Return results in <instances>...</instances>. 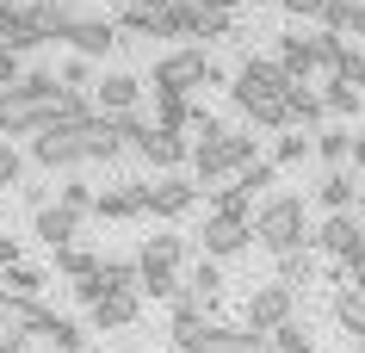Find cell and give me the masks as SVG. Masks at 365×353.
<instances>
[{
    "label": "cell",
    "instance_id": "obj_48",
    "mask_svg": "<svg viewBox=\"0 0 365 353\" xmlns=\"http://www.w3.org/2000/svg\"><path fill=\"white\" fill-rule=\"evenodd\" d=\"M198 6H205V13H230V19H235L242 6H260V0H198Z\"/></svg>",
    "mask_w": 365,
    "mask_h": 353
},
{
    "label": "cell",
    "instance_id": "obj_49",
    "mask_svg": "<svg viewBox=\"0 0 365 353\" xmlns=\"http://www.w3.org/2000/svg\"><path fill=\"white\" fill-rule=\"evenodd\" d=\"M346 292L365 297V260H353V267H346Z\"/></svg>",
    "mask_w": 365,
    "mask_h": 353
},
{
    "label": "cell",
    "instance_id": "obj_28",
    "mask_svg": "<svg viewBox=\"0 0 365 353\" xmlns=\"http://www.w3.org/2000/svg\"><path fill=\"white\" fill-rule=\"evenodd\" d=\"M192 99L186 93H155V131H180V137H186V131H192Z\"/></svg>",
    "mask_w": 365,
    "mask_h": 353
},
{
    "label": "cell",
    "instance_id": "obj_1",
    "mask_svg": "<svg viewBox=\"0 0 365 353\" xmlns=\"http://www.w3.org/2000/svg\"><path fill=\"white\" fill-rule=\"evenodd\" d=\"M223 81H235V75L205 50V44H173V50H161L155 68H149L155 93H192V87H223Z\"/></svg>",
    "mask_w": 365,
    "mask_h": 353
},
{
    "label": "cell",
    "instance_id": "obj_12",
    "mask_svg": "<svg viewBox=\"0 0 365 353\" xmlns=\"http://www.w3.org/2000/svg\"><path fill=\"white\" fill-rule=\"evenodd\" d=\"M93 217H106V223H130V217H149V180H118V186H106L93 205Z\"/></svg>",
    "mask_w": 365,
    "mask_h": 353
},
{
    "label": "cell",
    "instance_id": "obj_34",
    "mask_svg": "<svg viewBox=\"0 0 365 353\" xmlns=\"http://www.w3.org/2000/svg\"><path fill=\"white\" fill-rule=\"evenodd\" d=\"M56 205H62V211H75V217H93L99 193L87 186V180H62V186H56Z\"/></svg>",
    "mask_w": 365,
    "mask_h": 353
},
{
    "label": "cell",
    "instance_id": "obj_19",
    "mask_svg": "<svg viewBox=\"0 0 365 353\" xmlns=\"http://www.w3.org/2000/svg\"><path fill=\"white\" fill-rule=\"evenodd\" d=\"M87 316H93V329H136V316H143V297H136V292H106Z\"/></svg>",
    "mask_w": 365,
    "mask_h": 353
},
{
    "label": "cell",
    "instance_id": "obj_17",
    "mask_svg": "<svg viewBox=\"0 0 365 353\" xmlns=\"http://www.w3.org/2000/svg\"><path fill=\"white\" fill-rule=\"evenodd\" d=\"M186 255H192V242H186L180 230H161V235H149V242L136 248V267H168V273H180Z\"/></svg>",
    "mask_w": 365,
    "mask_h": 353
},
{
    "label": "cell",
    "instance_id": "obj_14",
    "mask_svg": "<svg viewBox=\"0 0 365 353\" xmlns=\"http://www.w3.org/2000/svg\"><path fill=\"white\" fill-rule=\"evenodd\" d=\"M62 44H68L75 56H87V62H106V50H118V25H112V19H93V13H87V19H81Z\"/></svg>",
    "mask_w": 365,
    "mask_h": 353
},
{
    "label": "cell",
    "instance_id": "obj_25",
    "mask_svg": "<svg viewBox=\"0 0 365 353\" xmlns=\"http://www.w3.org/2000/svg\"><path fill=\"white\" fill-rule=\"evenodd\" d=\"M322 31H334V38H365V0H328Z\"/></svg>",
    "mask_w": 365,
    "mask_h": 353
},
{
    "label": "cell",
    "instance_id": "obj_33",
    "mask_svg": "<svg viewBox=\"0 0 365 353\" xmlns=\"http://www.w3.org/2000/svg\"><path fill=\"white\" fill-rule=\"evenodd\" d=\"M211 217H230V223H254V198L242 186H217L211 193Z\"/></svg>",
    "mask_w": 365,
    "mask_h": 353
},
{
    "label": "cell",
    "instance_id": "obj_23",
    "mask_svg": "<svg viewBox=\"0 0 365 353\" xmlns=\"http://www.w3.org/2000/svg\"><path fill=\"white\" fill-rule=\"evenodd\" d=\"M316 161L322 168H353V131L346 124H322L316 131Z\"/></svg>",
    "mask_w": 365,
    "mask_h": 353
},
{
    "label": "cell",
    "instance_id": "obj_7",
    "mask_svg": "<svg viewBox=\"0 0 365 353\" xmlns=\"http://www.w3.org/2000/svg\"><path fill=\"white\" fill-rule=\"evenodd\" d=\"M291 87H297V81H291L272 56H242V62H235V81H230V99L235 93H272V99H285Z\"/></svg>",
    "mask_w": 365,
    "mask_h": 353
},
{
    "label": "cell",
    "instance_id": "obj_4",
    "mask_svg": "<svg viewBox=\"0 0 365 353\" xmlns=\"http://www.w3.org/2000/svg\"><path fill=\"white\" fill-rule=\"evenodd\" d=\"M309 242H316L334 267H353V260H365V217L359 211L322 217V230H309Z\"/></svg>",
    "mask_w": 365,
    "mask_h": 353
},
{
    "label": "cell",
    "instance_id": "obj_9",
    "mask_svg": "<svg viewBox=\"0 0 365 353\" xmlns=\"http://www.w3.org/2000/svg\"><path fill=\"white\" fill-rule=\"evenodd\" d=\"M272 62H279L291 81L322 75V31H285V38H279V50H272Z\"/></svg>",
    "mask_w": 365,
    "mask_h": 353
},
{
    "label": "cell",
    "instance_id": "obj_42",
    "mask_svg": "<svg viewBox=\"0 0 365 353\" xmlns=\"http://www.w3.org/2000/svg\"><path fill=\"white\" fill-rule=\"evenodd\" d=\"M25 180V155H19V143H0V193L6 186H19Z\"/></svg>",
    "mask_w": 365,
    "mask_h": 353
},
{
    "label": "cell",
    "instance_id": "obj_3",
    "mask_svg": "<svg viewBox=\"0 0 365 353\" xmlns=\"http://www.w3.org/2000/svg\"><path fill=\"white\" fill-rule=\"evenodd\" d=\"M173 347H180V353H267L272 341H267V334H254L248 322H242V329H235V322H198V329L173 334Z\"/></svg>",
    "mask_w": 365,
    "mask_h": 353
},
{
    "label": "cell",
    "instance_id": "obj_43",
    "mask_svg": "<svg viewBox=\"0 0 365 353\" xmlns=\"http://www.w3.org/2000/svg\"><path fill=\"white\" fill-rule=\"evenodd\" d=\"M198 38L230 44V38H242V31H235V19H230V13H205V31H198Z\"/></svg>",
    "mask_w": 365,
    "mask_h": 353
},
{
    "label": "cell",
    "instance_id": "obj_40",
    "mask_svg": "<svg viewBox=\"0 0 365 353\" xmlns=\"http://www.w3.org/2000/svg\"><path fill=\"white\" fill-rule=\"evenodd\" d=\"M235 186H242L248 198H260V193H272V186H279V168H272V161H254L248 174H235Z\"/></svg>",
    "mask_w": 365,
    "mask_h": 353
},
{
    "label": "cell",
    "instance_id": "obj_44",
    "mask_svg": "<svg viewBox=\"0 0 365 353\" xmlns=\"http://www.w3.org/2000/svg\"><path fill=\"white\" fill-rule=\"evenodd\" d=\"M68 292H75L81 304H87V310H93V304H99V297H106V292H112V285H106V273H87V279H75V285H68Z\"/></svg>",
    "mask_w": 365,
    "mask_h": 353
},
{
    "label": "cell",
    "instance_id": "obj_50",
    "mask_svg": "<svg viewBox=\"0 0 365 353\" xmlns=\"http://www.w3.org/2000/svg\"><path fill=\"white\" fill-rule=\"evenodd\" d=\"M353 168L365 174V131H353Z\"/></svg>",
    "mask_w": 365,
    "mask_h": 353
},
{
    "label": "cell",
    "instance_id": "obj_22",
    "mask_svg": "<svg viewBox=\"0 0 365 353\" xmlns=\"http://www.w3.org/2000/svg\"><path fill=\"white\" fill-rule=\"evenodd\" d=\"M81 149H87V161H118V155H124L112 118H87V124H81Z\"/></svg>",
    "mask_w": 365,
    "mask_h": 353
},
{
    "label": "cell",
    "instance_id": "obj_30",
    "mask_svg": "<svg viewBox=\"0 0 365 353\" xmlns=\"http://www.w3.org/2000/svg\"><path fill=\"white\" fill-rule=\"evenodd\" d=\"M309 155H316V137H309V131H285V137H279V143H272V168H297V161H309Z\"/></svg>",
    "mask_w": 365,
    "mask_h": 353
},
{
    "label": "cell",
    "instance_id": "obj_16",
    "mask_svg": "<svg viewBox=\"0 0 365 353\" xmlns=\"http://www.w3.org/2000/svg\"><path fill=\"white\" fill-rule=\"evenodd\" d=\"M285 99H272V93H235V106H242V118H248L254 131H279V137H285V131H291V106H285Z\"/></svg>",
    "mask_w": 365,
    "mask_h": 353
},
{
    "label": "cell",
    "instance_id": "obj_8",
    "mask_svg": "<svg viewBox=\"0 0 365 353\" xmlns=\"http://www.w3.org/2000/svg\"><path fill=\"white\" fill-rule=\"evenodd\" d=\"M143 93H149V87H143L136 75H124V68H118V75H99L87 99H93V112H99V118H130L136 106H143Z\"/></svg>",
    "mask_w": 365,
    "mask_h": 353
},
{
    "label": "cell",
    "instance_id": "obj_46",
    "mask_svg": "<svg viewBox=\"0 0 365 353\" xmlns=\"http://www.w3.org/2000/svg\"><path fill=\"white\" fill-rule=\"evenodd\" d=\"M279 6H285L291 19H322L328 13V0H279Z\"/></svg>",
    "mask_w": 365,
    "mask_h": 353
},
{
    "label": "cell",
    "instance_id": "obj_27",
    "mask_svg": "<svg viewBox=\"0 0 365 353\" xmlns=\"http://www.w3.org/2000/svg\"><path fill=\"white\" fill-rule=\"evenodd\" d=\"M328 81H341V87H365V50H359V44L334 38V62H328Z\"/></svg>",
    "mask_w": 365,
    "mask_h": 353
},
{
    "label": "cell",
    "instance_id": "obj_29",
    "mask_svg": "<svg viewBox=\"0 0 365 353\" xmlns=\"http://www.w3.org/2000/svg\"><path fill=\"white\" fill-rule=\"evenodd\" d=\"M43 285H50L43 267H25V260H19V267H6V279H0V292H6V297H25V304H38Z\"/></svg>",
    "mask_w": 365,
    "mask_h": 353
},
{
    "label": "cell",
    "instance_id": "obj_20",
    "mask_svg": "<svg viewBox=\"0 0 365 353\" xmlns=\"http://www.w3.org/2000/svg\"><path fill=\"white\" fill-rule=\"evenodd\" d=\"M205 31V6L198 0H168L161 6V38H198Z\"/></svg>",
    "mask_w": 365,
    "mask_h": 353
},
{
    "label": "cell",
    "instance_id": "obj_21",
    "mask_svg": "<svg viewBox=\"0 0 365 353\" xmlns=\"http://www.w3.org/2000/svg\"><path fill=\"white\" fill-rule=\"evenodd\" d=\"M118 44H130V38H161V13L155 6H143V0H130V6H118Z\"/></svg>",
    "mask_w": 365,
    "mask_h": 353
},
{
    "label": "cell",
    "instance_id": "obj_13",
    "mask_svg": "<svg viewBox=\"0 0 365 353\" xmlns=\"http://www.w3.org/2000/svg\"><path fill=\"white\" fill-rule=\"evenodd\" d=\"M136 155L149 161V168H161V174H180V168L192 161V137H180V131H155V124H149V137H143Z\"/></svg>",
    "mask_w": 365,
    "mask_h": 353
},
{
    "label": "cell",
    "instance_id": "obj_39",
    "mask_svg": "<svg viewBox=\"0 0 365 353\" xmlns=\"http://www.w3.org/2000/svg\"><path fill=\"white\" fill-rule=\"evenodd\" d=\"M62 87H68V93H87V87H93V81H99V62H87V56H68V62H62Z\"/></svg>",
    "mask_w": 365,
    "mask_h": 353
},
{
    "label": "cell",
    "instance_id": "obj_31",
    "mask_svg": "<svg viewBox=\"0 0 365 353\" xmlns=\"http://www.w3.org/2000/svg\"><path fill=\"white\" fill-rule=\"evenodd\" d=\"M322 112L346 124V118H359V112H365V93H359V87H341V81H328V87H322Z\"/></svg>",
    "mask_w": 365,
    "mask_h": 353
},
{
    "label": "cell",
    "instance_id": "obj_18",
    "mask_svg": "<svg viewBox=\"0 0 365 353\" xmlns=\"http://www.w3.org/2000/svg\"><path fill=\"white\" fill-rule=\"evenodd\" d=\"M316 205H322L328 217H341L359 205V180H353V168H328L322 180H316Z\"/></svg>",
    "mask_w": 365,
    "mask_h": 353
},
{
    "label": "cell",
    "instance_id": "obj_53",
    "mask_svg": "<svg viewBox=\"0 0 365 353\" xmlns=\"http://www.w3.org/2000/svg\"><path fill=\"white\" fill-rule=\"evenodd\" d=\"M267 353H272V347H267Z\"/></svg>",
    "mask_w": 365,
    "mask_h": 353
},
{
    "label": "cell",
    "instance_id": "obj_2",
    "mask_svg": "<svg viewBox=\"0 0 365 353\" xmlns=\"http://www.w3.org/2000/svg\"><path fill=\"white\" fill-rule=\"evenodd\" d=\"M254 242H260L272 260L291 255V248H309V205L297 193L260 198V205H254Z\"/></svg>",
    "mask_w": 365,
    "mask_h": 353
},
{
    "label": "cell",
    "instance_id": "obj_47",
    "mask_svg": "<svg viewBox=\"0 0 365 353\" xmlns=\"http://www.w3.org/2000/svg\"><path fill=\"white\" fill-rule=\"evenodd\" d=\"M19 260H25V242H19V235H0V273L19 267Z\"/></svg>",
    "mask_w": 365,
    "mask_h": 353
},
{
    "label": "cell",
    "instance_id": "obj_15",
    "mask_svg": "<svg viewBox=\"0 0 365 353\" xmlns=\"http://www.w3.org/2000/svg\"><path fill=\"white\" fill-rule=\"evenodd\" d=\"M31 235H38V242L50 248V255H56V248H75L81 217H75V211H62V205H43V211L31 217Z\"/></svg>",
    "mask_w": 365,
    "mask_h": 353
},
{
    "label": "cell",
    "instance_id": "obj_36",
    "mask_svg": "<svg viewBox=\"0 0 365 353\" xmlns=\"http://www.w3.org/2000/svg\"><path fill=\"white\" fill-rule=\"evenodd\" d=\"M316 279V260H309V248H291V255H279V285H309Z\"/></svg>",
    "mask_w": 365,
    "mask_h": 353
},
{
    "label": "cell",
    "instance_id": "obj_32",
    "mask_svg": "<svg viewBox=\"0 0 365 353\" xmlns=\"http://www.w3.org/2000/svg\"><path fill=\"white\" fill-rule=\"evenodd\" d=\"M334 322L346 329V341L365 347V297L359 292H334Z\"/></svg>",
    "mask_w": 365,
    "mask_h": 353
},
{
    "label": "cell",
    "instance_id": "obj_10",
    "mask_svg": "<svg viewBox=\"0 0 365 353\" xmlns=\"http://www.w3.org/2000/svg\"><path fill=\"white\" fill-rule=\"evenodd\" d=\"M192 205H198V180H186V174H161V180H149V217H161V223H180Z\"/></svg>",
    "mask_w": 365,
    "mask_h": 353
},
{
    "label": "cell",
    "instance_id": "obj_38",
    "mask_svg": "<svg viewBox=\"0 0 365 353\" xmlns=\"http://www.w3.org/2000/svg\"><path fill=\"white\" fill-rule=\"evenodd\" d=\"M99 260L106 255H93V248H56V273H68V285H75V279L99 273Z\"/></svg>",
    "mask_w": 365,
    "mask_h": 353
},
{
    "label": "cell",
    "instance_id": "obj_11",
    "mask_svg": "<svg viewBox=\"0 0 365 353\" xmlns=\"http://www.w3.org/2000/svg\"><path fill=\"white\" fill-rule=\"evenodd\" d=\"M198 242H205V260H217V267H223V260H235V255H248V248H254V223L205 217V235H198Z\"/></svg>",
    "mask_w": 365,
    "mask_h": 353
},
{
    "label": "cell",
    "instance_id": "obj_51",
    "mask_svg": "<svg viewBox=\"0 0 365 353\" xmlns=\"http://www.w3.org/2000/svg\"><path fill=\"white\" fill-rule=\"evenodd\" d=\"M359 217H365V186H359Z\"/></svg>",
    "mask_w": 365,
    "mask_h": 353
},
{
    "label": "cell",
    "instance_id": "obj_26",
    "mask_svg": "<svg viewBox=\"0 0 365 353\" xmlns=\"http://www.w3.org/2000/svg\"><path fill=\"white\" fill-rule=\"evenodd\" d=\"M186 279L168 273V267H136V297H149V304H173Z\"/></svg>",
    "mask_w": 365,
    "mask_h": 353
},
{
    "label": "cell",
    "instance_id": "obj_45",
    "mask_svg": "<svg viewBox=\"0 0 365 353\" xmlns=\"http://www.w3.org/2000/svg\"><path fill=\"white\" fill-rule=\"evenodd\" d=\"M19 75H25V62L13 56L6 44H0V93H6V87H19Z\"/></svg>",
    "mask_w": 365,
    "mask_h": 353
},
{
    "label": "cell",
    "instance_id": "obj_37",
    "mask_svg": "<svg viewBox=\"0 0 365 353\" xmlns=\"http://www.w3.org/2000/svg\"><path fill=\"white\" fill-rule=\"evenodd\" d=\"M43 341H50L56 353H87V334H81V322H68V316H50Z\"/></svg>",
    "mask_w": 365,
    "mask_h": 353
},
{
    "label": "cell",
    "instance_id": "obj_6",
    "mask_svg": "<svg viewBox=\"0 0 365 353\" xmlns=\"http://www.w3.org/2000/svg\"><path fill=\"white\" fill-rule=\"evenodd\" d=\"M31 161L38 168H50V174H75V168H87V149H81V124H56V131H38L31 137Z\"/></svg>",
    "mask_w": 365,
    "mask_h": 353
},
{
    "label": "cell",
    "instance_id": "obj_41",
    "mask_svg": "<svg viewBox=\"0 0 365 353\" xmlns=\"http://www.w3.org/2000/svg\"><path fill=\"white\" fill-rule=\"evenodd\" d=\"M99 273H106V285H112V292H136V260L106 255V260H99Z\"/></svg>",
    "mask_w": 365,
    "mask_h": 353
},
{
    "label": "cell",
    "instance_id": "obj_52",
    "mask_svg": "<svg viewBox=\"0 0 365 353\" xmlns=\"http://www.w3.org/2000/svg\"><path fill=\"white\" fill-rule=\"evenodd\" d=\"M112 6H130V0H112Z\"/></svg>",
    "mask_w": 365,
    "mask_h": 353
},
{
    "label": "cell",
    "instance_id": "obj_24",
    "mask_svg": "<svg viewBox=\"0 0 365 353\" xmlns=\"http://www.w3.org/2000/svg\"><path fill=\"white\" fill-rule=\"evenodd\" d=\"M285 106H291V131H297V124H304V131H309V137H316V124H322V87H309V81H297V87H291V99H285Z\"/></svg>",
    "mask_w": 365,
    "mask_h": 353
},
{
    "label": "cell",
    "instance_id": "obj_35",
    "mask_svg": "<svg viewBox=\"0 0 365 353\" xmlns=\"http://www.w3.org/2000/svg\"><path fill=\"white\" fill-rule=\"evenodd\" d=\"M186 292H198V297H205V304H217V297H223V267H217V260H205V255H198L192 279H186Z\"/></svg>",
    "mask_w": 365,
    "mask_h": 353
},
{
    "label": "cell",
    "instance_id": "obj_5",
    "mask_svg": "<svg viewBox=\"0 0 365 353\" xmlns=\"http://www.w3.org/2000/svg\"><path fill=\"white\" fill-rule=\"evenodd\" d=\"M285 322H297V292H291V285H279V279L254 285V292H248V329L272 341Z\"/></svg>",
    "mask_w": 365,
    "mask_h": 353
}]
</instances>
